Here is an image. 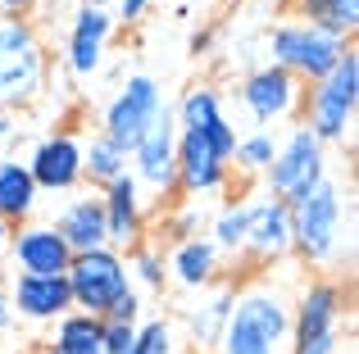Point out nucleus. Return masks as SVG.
<instances>
[{
  "instance_id": "b1692460",
  "label": "nucleus",
  "mask_w": 359,
  "mask_h": 354,
  "mask_svg": "<svg viewBox=\"0 0 359 354\" xmlns=\"http://www.w3.org/2000/svg\"><path fill=\"white\" fill-rule=\"evenodd\" d=\"M46 350L50 354H105L100 346V318H91V313H64L60 323H55V337L46 341Z\"/></svg>"
},
{
  "instance_id": "423d86ee",
  "label": "nucleus",
  "mask_w": 359,
  "mask_h": 354,
  "mask_svg": "<svg viewBox=\"0 0 359 354\" xmlns=\"http://www.w3.org/2000/svg\"><path fill=\"white\" fill-rule=\"evenodd\" d=\"M300 109H305V127L323 146L346 141L355 132V109H359V50L355 45L346 50V59L327 78L305 87V105Z\"/></svg>"
},
{
  "instance_id": "2eb2a0df",
  "label": "nucleus",
  "mask_w": 359,
  "mask_h": 354,
  "mask_svg": "<svg viewBox=\"0 0 359 354\" xmlns=\"http://www.w3.org/2000/svg\"><path fill=\"white\" fill-rule=\"evenodd\" d=\"M9 259L18 273L27 277H64L73 264V250L64 246V236L55 232V222H23L9 236Z\"/></svg>"
},
{
  "instance_id": "f704fd0d",
  "label": "nucleus",
  "mask_w": 359,
  "mask_h": 354,
  "mask_svg": "<svg viewBox=\"0 0 359 354\" xmlns=\"http://www.w3.org/2000/svg\"><path fill=\"white\" fill-rule=\"evenodd\" d=\"M9 236H14V227H9V222H5V218H0V259H5V255H9Z\"/></svg>"
},
{
  "instance_id": "dca6fc26",
  "label": "nucleus",
  "mask_w": 359,
  "mask_h": 354,
  "mask_svg": "<svg viewBox=\"0 0 359 354\" xmlns=\"http://www.w3.org/2000/svg\"><path fill=\"white\" fill-rule=\"evenodd\" d=\"M100 209H105V232L114 250H132L141 246V232H146V195H141L137 177L123 173L100 191Z\"/></svg>"
},
{
  "instance_id": "39448f33",
  "label": "nucleus",
  "mask_w": 359,
  "mask_h": 354,
  "mask_svg": "<svg viewBox=\"0 0 359 354\" xmlns=\"http://www.w3.org/2000/svg\"><path fill=\"white\" fill-rule=\"evenodd\" d=\"M351 323L346 286L332 277H314L291 300V341L287 354H341V327Z\"/></svg>"
},
{
  "instance_id": "ddd939ff",
  "label": "nucleus",
  "mask_w": 359,
  "mask_h": 354,
  "mask_svg": "<svg viewBox=\"0 0 359 354\" xmlns=\"http://www.w3.org/2000/svg\"><path fill=\"white\" fill-rule=\"evenodd\" d=\"M245 204V250L255 264H278L291 255V204L278 195H255Z\"/></svg>"
},
{
  "instance_id": "1a4fd4ad",
  "label": "nucleus",
  "mask_w": 359,
  "mask_h": 354,
  "mask_svg": "<svg viewBox=\"0 0 359 354\" xmlns=\"http://www.w3.org/2000/svg\"><path fill=\"white\" fill-rule=\"evenodd\" d=\"M323 177H327V146L318 141V136L309 132L305 123H296V127H291V132L278 141L273 164H269V173H264L269 195L296 204L300 195H309L318 182H323Z\"/></svg>"
},
{
  "instance_id": "7c9ffc66",
  "label": "nucleus",
  "mask_w": 359,
  "mask_h": 354,
  "mask_svg": "<svg viewBox=\"0 0 359 354\" xmlns=\"http://www.w3.org/2000/svg\"><path fill=\"white\" fill-rule=\"evenodd\" d=\"M105 318H109V323H137V318H141V295H137V286H132L128 295H118L114 309H109Z\"/></svg>"
},
{
  "instance_id": "6ab92c4d",
  "label": "nucleus",
  "mask_w": 359,
  "mask_h": 354,
  "mask_svg": "<svg viewBox=\"0 0 359 354\" xmlns=\"http://www.w3.org/2000/svg\"><path fill=\"white\" fill-rule=\"evenodd\" d=\"M232 304H237V286L232 282H210L201 291V304L196 309H187V350L196 354H214L219 350V337L223 327H228V313Z\"/></svg>"
},
{
  "instance_id": "f3484780",
  "label": "nucleus",
  "mask_w": 359,
  "mask_h": 354,
  "mask_svg": "<svg viewBox=\"0 0 359 354\" xmlns=\"http://www.w3.org/2000/svg\"><path fill=\"white\" fill-rule=\"evenodd\" d=\"M109 36H114V14L96 5H78L73 27H69V50H64V64H69L73 78H91L105 64Z\"/></svg>"
},
{
  "instance_id": "f03ea898",
  "label": "nucleus",
  "mask_w": 359,
  "mask_h": 354,
  "mask_svg": "<svg viewBox=\"0 0 359 354\" xmlns=\"http://www.w3.org/2000/svg\"><path fill=\"white\" fill-rule=\"evenodd\" d=\"M346 227H351L346 191L337 177H323L309 195L291 204V255L314 268H332L341 259V246H351Z\"/></svg>"
},
{
  "instance_id": "c9c22d12",
  "label": "nucleus",
  "mask_w": 359,
  "mask_h": 354,
  "mask_svg": "<svg viewBox=\"0 0 359 354\" xmlns=\"http://www.w3.org/2000/svg\"><path fill=\"white\" fill-rule=\"evenodd\" d=\"M82 5H96V9H109L114 0H82Z\"/></svg>"
},
{
  "instance_id": "7ed1b4c3",
  "label": "nucleus",
  "mask_w": 359,
  "mask_h": 354,
  "mask_svg": "<svg viewBox=\"0 0 359 354\" xmlns=\"http://www.w3.org/2000/svg\"><path fill=\"white\" fill-rule=\"evenodd\" d=\"M291 341V300L273 282H255L237 291L228 327L214 354H287Z\"/></svg>"
},
{
  "instance_id": "72a5a7b5",
  "label": "nucleus",
  "mask_w": 359,
  "mask_h": 354,
  "mask_svg": "<svg viewBox=\"0 0 359 354\" xmlns=\"http://www.w3.org/2000/svg\"><path fill=\"white\" fill-rule=\"evenodd\" d=\"M18 323V313H14V300H9V286H0V332H9Z\"/></svg>"
},
{
  "instance_id": "4be33fe9",
  "label": "nucleus",
  "mask_w": 359,
  "mask_h": 354,
  "mask_svg": "<svg viewBox=\"0 0 359 354\" xmlns=\"http://www.w3.org/2000/svg\"><path fill=\"white\" fill-rule=\"evenodd\" d=\"M36 204H41V191H36L27 164L23 160H0V218L9 227H23V222L36 218Z\"/></svg>"
},
{
  "instance_id": "f257e3e1",
  "label": "nucleus",
  "mask_w": 359,
  "mask_h": 354,
  "mask_svg": "<svg viewBox=\"0 0 359 354\" xmlns=\"http://www.w3.org/2000/svg\"><path fill=\"white\" fill-rule=\"evenodd\" d=\"M177 118V191L187 195H214L232 177V150H237V127H232L223 96L214 87H191Z\"/></svg>"
},
{
  "instance_id": "412c9836",
  "label": "nucleus",
  "mask_w": 359,
  "mask_h": 354,
  "mask_svg": "<svg viewBox=\"0 0 359 354\" xmlns=\"http://www.w3.org/2000/svg\"><path fill=\"white\" fill-rule=\"evenodd\" d=\"M219 250H214L210 236H187L173 246V255L164 259L168 264V282H177L182 291H205V286L219 277Z\"/></svg>"
},
{
  "instance_id": "20e7f679",
  "label": "nucleus",
  "mask_w": 359,
  "mask_h": 354,
  "mask_svg": "<svg viewBox=\"0 0 359 354\" xmlns=\"http://www.w3.org/2000/svg\"><path fill=\"white\" fill-rule=\"evenodd\" d=\"M50 55L32 18H0V109H27L46 96Z\"/></svg>"
},
{
  "instance_id": "2f4dec72",
  "label": "nucleus",
  "mask_w": 359,
  "mask_h": 354,
  "mask_svg": "<svg viewBox=\"0 0 359 354\" xmlns=\"http://www.w3.org/2000/svg\"><path fill=\"white\" fill-rule=\"evenodd\" d=\"M150 5H155V0H118V18L123 23H141Z\"/></svg>"
},
{
  "instance_id": "a211bd4d",
  "label": "nucleus",
  "mask_w": 359,
  "mask_h": 354,
  "mask_svg": "<svg viewBox=\"0 0 359 354\" xmlns=\"http://www.w3.org/2000/svg\"><path fill=\"white\" fill-rule=\"evenodd\" d=\"M9 300H14V313L27 318V323H60L64 313H73V295H69V282H64V277L14 273Z\"/></svg>"
},
{
  "instance_id": "5701e85b",
  "label": "nucleus",
  "mask_w": 359,
  "mask_h": 354,
  "mask_svg": "<svg viewBox=\"0 0 359 354\" xmlns=\"http://www.w3.org/2000/svg\"><path fill=\"white\" fill-rule=\"evenodd\" d=\"M128 173V150H118L114 141H109L105 132H91L87 141H82V182L100 186L105 191L114 177Z\"/></svg>"
},
{
  "instance_id": "f8f14e48",
  "label": "nucleus",
  "mask_w": 359,
  "mask_h": 354,
  "mask_svg": "<svg viewBox=\"0 0 359 354\" xmlns=\"http://www.w3.org/2000/svg\"><path fill=\"white\" fill-rule=\"evenodd\" d=\"M237 100H241L245 114L269 132L273 123H287V118L300 114V105H305V82L291 78L278 64H264V69L245 73V82L237 87Z\"/></svg>"
},
{
  "instance_id": "0eeeda50",
  "label": "nucleus",
  "mask_w": 359,
  "mask_h": 354,
  "mask_svg": "<svg viewBox=\"0 0 359 354\" xmlns=\"http://www.w3.org/2000/svg\"><path fill=\"white\" fill-rule=\"evenodd\" d=\"M351 45L355 41L327 32V27H314V23H305V18H291V23H282L278 32H273L269 50H273V64H278V69H287L291 78H300L305 87H314L318 78H327V73L346 59Z\"/></svg>"
},
{
  "instance_id": "6e6552de",
  "label": "nucleus",
  "mask_w": 359,
  "mask_h": 354,
  "mask_svg": "<svg viewBox=\"0 0 359 354\" xmlns=\"http://www.w3.org/2000/svg\"><path fill=\"white\" fill-rule=\"evenodd\" d=\"M64 282H69L73 309H78V313H91V318H105V313L114 309L118 295L132 291L128 259H123V250H114V246H100V250H87V255H73Z\"/></svg>"
},
{
  "instance_id": "c756f323",
  "label": "nucleus",
  "mask_w": 359,
  "mask_h": 354,
  "mask_svg": "<svg viewBox=\"0 0 359 354\" xmlns=\"http://www.w3.org/2000/svg\"><path fill=\"white\" fill-rule=\"evenodd\" d=\"M100 346H105V354H132V346H137V323L100 318Z\"/></svg>"
},
{
  "instance_id": "9d476101",
  "label": "nucleus",
  "mask_w": 359,
  "mask_h": 354,
  "mask_svg": "<svg viewBox=\"0 0 359 354\" xmlns=\"http://www.w3.org/2000/svg\"><path fill=\"white\" fill-rule=\"evenodd\" d=\"M159 109H164V91H159V82L150 78V73H132V78L118 87V96L105 105L100 132H105L118 150H132V146L141 141V132L155 123Z\"/></svg>"
},
{
  "instance_id": "c85d7f7f",
  "label": "nucleus",
  "mask_w": 359,
  "mask_h": 354,
  "mask_svg": "<svg viewBox=\"0 0 359 354\" xmlns=\"http://www.w3.org/2000/svg\"><path fill=\"white\" fill-rule=\"evenodd\" d=\"M210 241H214L219 255H241L245 250V204H228V209L214 218Z\"/></svg>"
},
{
  "instance_id": "aec40b11",
  "label": "nucleus",
  "mask_w": 359,
  "mask_h": 354,
  "mask_svg": "<svg viewBox=\"0 0 359 354\" xmlns=\"http://www.w3.org/2000/svg\"><path fill=\"white\" fill-rule=\"evenodd\" d=\"M55 232L64 236V246L73 255H87V250H100L109 246V232H105V209H100V195L87 191L78 200H69L55 218Z\"/></svg>"
},
{
  "instance_id": "9b49d317",
  "label": "nucleus",
  "mask_w": 359,
  "mask_h": 354,
  "mask_svg": "<svg viewBox=\"0 0 359 354\" xmlns=\"http://www.w3.org/2000/svg\"><path fill=\"white\" fill-rule=\"evenodd\" d=\"M128 173L137 177V186H150L159 195L177 191V118L173 109H159L155 123L141 132V141L128 150Z\"/></svg>"
},
{
  "instance_id": "bb28decb",
  "label": "nucleus",
  "mask_w": 359,
  "mask_h": 354,
  "mask_svg": "<svg viewBox=\"0 0 359 354\" xmlns=\"http://www.w3.org/2000/svg\"><path fill=\"white\" fill-rule=\"evenodd\" d=\"M123 259H128V277L137 286H146V291H164V286H168L164 250H155V246H146V241H141V246H132Z\"/></svg>"
},
{
  "instance_id": "a878e982",
  "label": "nucleus",
  "mask_w": 359,
  "mask_h": 354,
  "mask_svg": "<svg viewBox=\"0 0 359 354\" xmlns=\"http://www.w3.org/2000/svg\"><path fill=\"white\" fill-rule=\"evenodd\" d=\"M273 150H278V136L264 132V127H255V132L237 136V150H232V160H237V169L245 177H264L273 164Z\"/></svg>"
},
{
  "instance_id": "4468645a",
  "label": "nucleus",
  "mask_w": 359,
  "mask_h": 354,
  "mask_svg": "<svg viewBox=\"0 0 359 354\" xmlns=\"http://www.w3.org/2000/svg\"><path fill=\"white\" fill-rule=\"evenodd\" d=\"M27 173H32L36 191L50 195H69L82 186V141L73 132H50L36 141V150L27 155Z\"/></svg>"
},
{
  "instance_id": "cd10ccee",
  "label": "nucleus",
  "mask_w": 359,
  "mask_h": 354,
  "mask_svg": "<svg viewBox=\"0 0 359 354\" xmlns=\"http://www.w3.org/2000/svg\"><path fill=\"white\" fill-rule=\"evenodd\" d=\"M132 354H187V341L177 332V323L146 318V323H137V346H132Z\"/></svg>"
},
{
  "instance_id": "473e14b6",
  "label": "nucleus",
  "mask_w": 359,
  "mask_h": 354,
  "mask_svg": "<svg viewBox=\"0 0 359 354\" xmlns=\"http://www.w3.org/2000/svg\"><path fill=\"white\" fill-rule=\"evenodd\" d=\"M36 9V0H0V18H27Z\"/></svg>"
},
{
  "instance_id": "393cba45",
  "label": "nucleus",
  "mask_w": 359,
  "mask_h": 354,
  "mask_svg": "<svg viewBox=\"0 0 359 354\" xmlns=\"http://www.w3.org/2000/svg\"><path fill=\"white\" fill-rule=\"evenodd\" d=\"M300 18L314 27H327V32L355 41L359 32V0H300Z\"/></svg>"
}]
</instances>
